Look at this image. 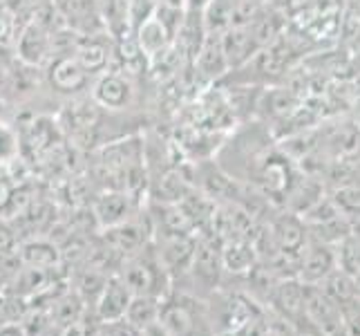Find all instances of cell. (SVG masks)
<instances>
[{
    "label": "cell",
    "instance_id": "7c38bea8",
    "mask_svg": "<svg viewBox=\"0 0 360 336\" xmlns=\"http://www.w3.org/2000/svg\"><path fill=\"white\" fill-rule=\"evenodd\" d=\"M333 269H336V254L331 251L329 244L311 240V244L302 249L297 276L302 278L304 285H318Z\"/></svg>",
    "mask_w": 360,
    "mask_h": 336
},
{
    "label": "cell",
    "instance_id": "7402d4cb",
    "mask_svg": "<svg viewBox=\"0 0 360 336\" xmlns=\"http://www.w3.org/2000/svg\"><path fill=\"white\" fill-rule=\"evenodd\" d=\"M320 292L329 296L333 303H336L338 307L349 303L352 298H356V285H354V276H349L347 271L342 269H333L329 271L325 278H322L318 282Z\"/></svg>",
    "mask_w": 360,
    "mask_h": 336
},
{
    "label": "cell",
    "instance_id": "ac0fdd59",
    "mask_svg": "<svg viewBox=\"0 0 360 336\" xmlns=\"http://www.w3.org/2000/svg\"><path fill=\"white\" fill-rule=\"evenodd\" d=\"M16 254L20 258L22 267H36V269H54L60 263V251L54 242L45 238H32L16 247Z\"/></svg>",
    "mask_w": 360,
    "mask_h": 336
},
{
    "label": "cell",
    "instance_id": "30bf717a",
    "mask_svg": "<svg viewBox=\"0 0 360 336\" xmlns=\"http://www.w3.org/2000/svg\"><path fill=\"white\" fill-rule=\"evenodd\" d=\"M132 301V292L121 276H110L103 285L101 294L96 298V316L101 323L108 321H119L126 316V309Z\"/></svg>",
    "mask_w": 360,
    "mask_h": 336
},
{
    "label": "cell",
    "instance_id": "9c48e42d",
    "mask_svg": "<svg viewBox=\"0 0 360 336\" xmlns=\"http://www.w3.org/2000/svg\"><path fill=\"white\" fill-rule=\"evenodd\" d=\"M219 43H221V52H224V58H226L229 72L244 68L248 61L259 52V45L253 39V34L248 27H231L226 32H221Z\"/></svg>",
    "mask_w": 360,
    "mask_h": 336
},
{
    "label": "cell",
    "instance_id": "603a6c76",
    "mask_svg": "<svg viewBox=\"0 0 360 336\" xmlns=\"http://www.w3.org/2000/svg\"><path fill=\"white\" fill-rule=\"evenodd\" d=\"M255 263V249L251 240L235 238L226 240V244L221 247V265L229 271H246L251 269Z\"/></svg>",
    "mask_w": 360,
    "mask_h": 336
},
{
    "label": "cell",
    "instance_id": "5bb4252c",
    "mask_svg": "<svg viewBox=\"0 0 360 336\" xmlns=\"http://www.w3.org/2000/svg\"><path fill=\"white\" fill-rule=\"evenodd\" d=\"M271 233L282 254H302L307 247V224L297 216H280L271 224Z\"/></svg>",
    "mask_w": 360,
    "mask_h": 336
},
{
    "label": "cell",
    "instance_id": "ba28073f",
    "mask_svg": "<svg viewBox=\"0 0 360 336\" xmlns=\"http://www.w3.org/2000/svg\"><path fill=\"white\" fill-rule=\"evenodd\" d=\"M195 249H197V240L191 233L161 235L157 258H159V263L164 265V269L168 271V276H172V273H177V271L191 269Z\"/></svg>",
    "mask_w": 360,
    "mask_h": 336
},
{
    "label": "cell",
    "instance_id": "52a82bcc",
    "mask_svg": "<svg viewBox=\"0 0 360 336\" xmlns=\"http://www.w3.org/2000/svg\"><path fill=\"white\" fill-rule=\"evenodd\" d=\"M134 88L128 77L119 72H103L98 74L92 88V99L98 104V108L105 110H126L132 104Z\"/></svg>",
    "mask_w": 360,
    "mask_h": 336
},
{
    "label": "cell",
    "instance_id": "d590c367",
    "mask_svg": "<svg viewBox=\"0 0 360 336\" xmlns=\"http://www.w3.org/2000/svg\"><path fill=\"white\" fill-rule=\"evenodd\" d=\"M269 336H280V334H278V332H273V330H271V334H269Z\"/></svg>",
    "mask_w": 360,
    "mask_h": 336
},
{
    "label": "cell",
    "instance_id": "d4e9b609",
    "mask_svg": "<svg viewBox=\"0 0 360 336\" xmlns=\"http://www.w3.org/2000/svg\"><path fill=\"white\" fill-rule=\"evenodd\" d=\"M336 247H338V254H336L338 269L347 271L349 276H356V273L360 271V238H358V233L352 231Z\"/></svg>",
    "mask_w": 360,
    "mask_h": 336
},
{
    "label": "cell",
    "instance_id": "277c9868",
    "mask_svg": "<svg viewBox=\"0 0 360 336\" xmlns=\"http://www.w3.org/2000/svg\"><path fill=\"white\" fill-rule=\"evenodd\" d=\"M304 316L325 336H333L342 330L340 307L322 294L318 285H304Z\"/></svg>",
    "mask_w": 360,
    "mask_h": 336
},
{
    "label": "cell",
    "instance_id": "4dcf8cb0",
    "mask_svg": "<svg viewBox=\"0 0 360 336\" xmlns=\"http://www.w3.org/2000/svg\"><path fill=\"white\" fill-rule=\"evenodd\" d=\"M16 186L11 184L9 178H0V216H5V211L11 202V195H14Z\"/></svg>",
    "mask_w": 360,
    "mask_h": 336
},
{
    "label": "cell",
    "instance_id": "2e32d148",
    "mask_svg": "<svg viewBox=\"0 0 360 336\" xmlns=\"http://www.w3.org/2000/svg\"><path fill=\"white\" fill-rule=\"evenodd\" d=\"M130 195L126 191H108L94 202V218L103 229L130 220Z\"/></svg>",
    "mask_w": 360,
    "mask_h": 336
},
{
    "label": "cell",
    "instance_id": "836d02e7",
    "mask_svg": "<svg viewBox=\"0 0 360 336\" xmlns=\"http://www.w3.org/2000/svg\"><path fill=\"white\" fill-rule=\"evenodd\" d=\"M161 5H168V7H179V9H186V0H157Z\"/></svg>",
    "mask_w": 360,
    "mask_h": 336
},
{
    "label": "cell",
    "instance_id": "d6a6232c",
    "mask_svg": "<svg viewBox=\"0 0 360 336\" xmlns=\"http://www.w3.org/2000/svg\"><path fill=\"white\" fill-rule=\"evenodd\" d=\"M210 0H186V11H204Z\"/></svg>",
    "mask_w": 360,
    "mask_h": 336
},
{
    "label": "cell",
    "instance_id": "4fadbf2b",
    "mask_svg": "<svg viewBox=\"0 0 360 336\" xmlns=\"http://www.w3.org/2000/svg\"><path fill=\"white\" fill-rule=\"evenodd\" d=\"M148 231L150 229H146L143 222L130 218L126 222L117 224V227L105 229V244L110 249H115L119 256L128 258V256L139 254L141 249H146Z\"/></svg>",
    "mask_w": 360,
    "mask_h": 336
},
{
    "label": "cell",
    "instance_id": "4316f807",
    "mask_svg": "<svg viewBox=\"0 0 360 336\" xmlns=\"http://www.w3.org/2000/svg\"><path fill=\"white\" fill-rule=\"evenodd\" d=\"M20 155V139L14 128L0 123V164H11Z\"/></svg>",
    "mask_w": 360,
    "mask_h": 336
},
{
    "label": "cell",
    "instance_id": "e575fe53",
    "mask_svg": "<svg viewBox=\"0 0 360 336\" xmlns=\"http://www.w3.org/2000/svg\"><path fill=\"white\" fill-rule=\"evenodd\" d=\"M354 285H356V296L360 298V271L354 276Z\"/></svg>",
    "mask_w": 360,
    "mask_h": 336
},
{
    "label": "cell",
    "instance_id": "9a60e30c",
    "mask_svg": "<svg viewBox=\"0 0 360 336\" xmlns=\"http://www.w3.org/2000/svg\"><path fill=\"white\" fill-rule=\"evenodd\" d=\"M269 298L284 318L295 323L304 316V282H297L293 278L282 280L273 287Z\"/></svg>",
    "mask_w": 360,
    "mask_h": 336
},
{
    "label": "cell",
    "instance_id": "cb8c5ba5",
    "mask_svg": "<svg viewBox=\"0 0 360 336\" xmlns=\"http://www.w3.org/2000/svg\"><path fill=\"white\" fill-rule=\"evenodd\" d=\"M191 191V184L181 178L179 170H168L157 182V200L161 204H179L186 193Z\"/></svg>",
    "mask_w": 360,
    "mask_h": 336
},
{
    "label": "cell",
    "instance_id": "f546056e",
    "mask_svg": "<svg viewBox=\"0 0 360 336\" xmlns=\"http://www.w3.org/2000/svg\"><path fill=\"white\" fill-rule=\"evenodd\" d=\"M16 231L9 227L7 222L0 220V254H9V251H16Z\"/></svg>",
    "mask_w": 360,
    "mask_h": 336
},
{
    "label": "cell",
    "instance_id": "8fae6325",
    "mask_svg": "<svg viewBox=\"0 0 360 336\" xmlns=\"http://www.w3.org/2000/svg\"><path fill=\"white\" fill-rule=\"evenodd\" d=\"M193 70L197 72V77H202L206 83H215L221 81L229 74V66L224 52H221V43H219V34H208L200 52L193 58Z\"/></svg>",
    "mask_w": 360,
    "mask_h": 336
},
{
    "label": "cell",
    "instance_id": "44dd1931",
    "mask_svg": "<svg viewBox=\"0 0 360 336\" xmlns=\"http://www.w3.org/2000/svg\"><path fill=\"white\" fill-rule=\"evenodd\" d=\"M159 309H161V298L157 296H132V301L126 309V318L130 325L141 332L148 325L159 321Z\"/></svg>",
    "mask_w": 360,
    "mask_h": 336
},
{
    "label": "cell",
    "instance_id": "6da1fadb",
    "mask_svg": "<svg viewBox=\"0 0 360 336\" xmlns=\"http://www.w3.org/2000/svg\"><path fill=\"white\" fill-rule=\"evenodd\" d=\"M119 276L130 287L132 296H157V298H161V282H166L170 278L164 265L159 263L157 254L148 256L146 249H141L134 256L123 258Z\"/></svg>",
    "mask_w": 360,
    "mask_h": 336
},
{
    "label": "cell",
    "instance_id": "8992f818",
    "mask_svg": "<svg viewBox=\"0 0 360 336\" xmlns=\"http://www.w3.org/2000/svg\"><path fill=\"white\" fill-rule=\"evenodd\" d=\"M108 32H98V34H81L79 43L74 47L72 56L79 61V66L90 74V77H98L110 70L112 63V47L115 43L105 41L103 36Z\"/></svg>",
    "mask_w": 360,
    "mask_h": 336
},
{
    "label": "cell",
    "instance_id": "1f68e13d",
    "mask_svg": "<svg viewBox=\"0 0 360 336\" xmlns=\"http://www.w3.org/2000/svg\"><path fill=\"white\" fill-rule=\"evenodd\" d=\"M0 336H27L20 323H0Z\"/></svg>",
    "mask_w": 360,
    "mask_h": 336
},
{
    "label": "cell",
    "instance_id": "e0dca14e",
    "mask_svg": "<svg viewBox=\"0 0 360 336\" xmlns=\"http://www.w3.org/2000/svg\"><path fill=\"white\" fill-rule=\"evenodd\" d=\"M101 110L103 108H98L94 99H74L63 112L65 126L72 128L74 137L92 135L94 128L98 126V119H101Z\"/></svg>",
    "mask_w": 360,
    "mask_h": 336
},
{
    "label": "cell",
    "instance_id": "5b68a950",
    "mask_svg": "<svg viewBox=\"0 0 360 336\" xmlns=\"http://www.w3.org/2000/svg\"><path fill=\"white\" fill-rule=\"evenodd\" d=\"M47 83L60 94H81L90 83V74L85 72L72 54L52 56L47 61Z\"/></svg>",
    "mask_w": 360,
    "mask_h": 336
},
{
    "label": "cell",
    "instance_id": "74e56055",
    "mask_svg": "<svg viewBox=\"0 0 360 336\" xmlns=\"http://www.w3.org/2000/svg\"><path fill=\"white\" fill-rule=\"evenodd\" d=\"M0 287H3V285H0Z\"/></svg>",
    "mask_w": 360,
    "mask_h": 336
},
{
    "label": "cell",
    "instance_id": "ffe728a7",
    "mask_svg": "<svg viewBox=\"0 0 360 336\" xmlns=\"http://www.w3.org/2000/svg\"><path fill=\"white\" fill-rule=\"evenodd\" d=\"M221 251L213 244V242H197L195 249V256H193V265L191 269L200 276L204 282L208 285H215L219 278V271H221Z\"/></svg>",
    "mask_w": 360,
    "mask_h": 336
},
{
    "label": "cell",
    "instance_id": "f1b7e54d",
    "mask_svg": "<svg viewBox=\"0 0 360 336\" xmlns=\"http://www.w3.org/2000/svg\"><path fill=\"white\" fill-rule=\"evenodd\" d=\"M340 316H342V328L352 336H360V298H352L349 303L340 305Z\"/></svg>",
    "mask_w": 360,
    "mask_h": 336
},
{
    "label": "cell",
    "instance_id": "d6986e66",
    "mask_svg": "<svg viewBox=\"0 0 360 336\" xmlns=\"http://www.w3.org/2000/svg\"><path fill=\"white\" fill-rule=\"evenodd\" d=\"M134 41L143 52V56L148 58V63H150L155 56H159L164 49H168L172 45V36L155 16H150L134 30Z\"/></svg>",
    "mask_w": 360,
    "mask_h": 336
},
{
    "label": "cell",
    "instance_id": "3957f363",
    "mask_svg": "<svg viewBox=\"0 0 360 336\" xmlns=\"http://www.w3.org/2000/svg\"><path fill=\"white\" fill-rule=\"evenodd\" d=\"M49 36H52V32L47 27L27 18L14 36L16 58L22 66H30V68L45 66L47 61L52 58V43H49Z\"/></svg>",
    "mask_w": 360,
    "mask_h": 336
},
{
    "label": "cell",
    "instance_id": "484cf974",
    "mask_svg": "<svg viewBox=\"0 0 360 336\" xmlns=\"http://www.w3.org/2000/svg\"><path fill=\"white\" fill-rule=\"evenodd\" d=\"M331 200H333V204L338 206V211L349 222L354 218H360V186H356V184L340 186Z\"/></svg>",
    "mask_w": 360,
    "mask_h": 336
},
{
    "label": "cell",
    "instance_id": "83f0119b",
    "mask_svg": "<svg viewBox=\"0 0 360 336\" xmlns=\"http://www.w3.org/2000/svg\"><path fill=\"white\" fill-rule=\"evenodd\" d=\"M157 0H128V18H130V27L132 32L139 27V25L150 18L155 14Z\"/></svg>",
    "mask_w": 360,
    "mask_h": 336
},
{
    "label": "cell",
    "instance_id": "7a4b0ae2",
    "mask_svg": "<svg viewBox=\"0 0 360 336\" xmlns=\"http://www.w3.org/2000/svg\"><path fill=\"white\" fill-rule=\"evenodd\" d=\"M195 303L188 298H161L159 325L168 336H202L206 330L204 316L193 307Z\"/></svg>",
    "mask_w": 360,
    "mask_h": 336
},
{
    "label": "cell",
    "instance_id": "8d00e7d4",
    "mask_svg": "<svg viewBox=\"0 0 360 336\" xmlns=\"http://www.w3.org/2000/svg\"><path fill=\"white\" fill-rule=\"evenodd\" d=\"M358 238H360V233H358Z\"/></svg>",
    "mask_w": 360,
    "mask_h": 336
}]
</instances>
